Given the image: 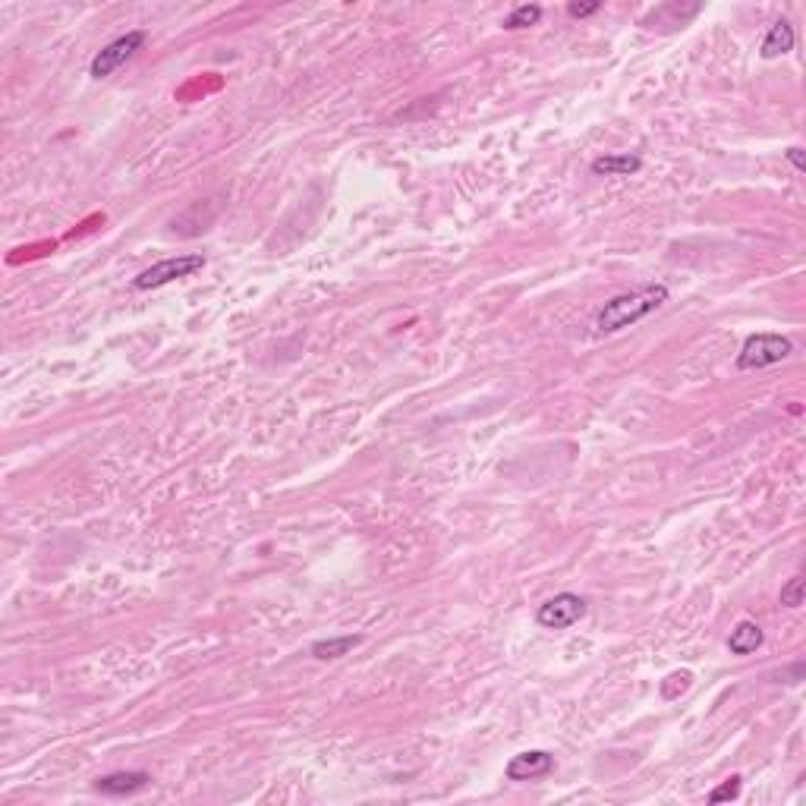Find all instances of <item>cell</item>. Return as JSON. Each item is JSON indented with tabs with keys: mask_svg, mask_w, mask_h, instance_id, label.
Wrapping results in <instances>:
<instances>
[{
	"mask_svg": "<svg viewBox=\"0 0 806 806\" xmlns=\"http://www.w3.org/2000/svg\"><path fill=\"white\" fill-rule=\"evenodd\" d=\"M586 611H590V605H586L583 596H577V592H558L554 599L539 605L536 624L545 627V630H567V627L580 624L586 618Z\"/></svg>",
	"mask_w": 806,
	"mask_h": 806,
	"instance_id": "5b68a950",
	"label": "cell"
},
{
	"mask_svg": "<svg viewBox=\"0 0 806 806\" xmlns=\"http://www.w3.org/2000/svg\"><path fill=\"white\" fill-rule=\"evenodd\" d=\"M539 19H542V6L539 4H523V6H517V10H510V16L504 19V29L508 32L529 29V25H536Z\"/></svg>",
	"mask_w": 806,
	"mask_h": 806,
	"instance_id": "4fadbf2b",
	"label": "cell"
},
{
	"mask_svg": "<svg viewBox=\"0 0 806 806\" xmlns=\"http://www.w3.org/2000/svg\"><path fill=\"white\" fill-rule=\"evenodd\" d=\"M794 353V343L788 341L784 334H750L744 341L737 353V369L740 372H756V369H769L784 362L788 356Z\"/></svg>",
	"mask_w": 806,
	"mask_h": 806,
	"instance_id": "7a4b0ae2",
	"label": "cell"
},
{
	"mask_svg": "<svg viewBox=\"0 0 806 806\" xmlns=\"http://www.w3.org/2000/svg\"><path fill=\"white\" fill-rule=\"evenodd\" d=\"M803 596H806V580L797 573V577H791L788 583L782 586V605L784 608H801L803 605Z\"/></svg>",
	"mask_w": 806,
	"mask_h": 806,
	"instance_id": "5bb4252c",
	"label": "cell"
},
{
	"mask_svg": "<svg viewBox=\"0 0 806 806\" xmlns=\"http://www.w3.org/2000/svg\"><path fill=\"white\" fill-rule=\"evenodd\" d=\"M740 788H744V782H740V775H731L725 784H719V788L709 794V803H725V801H737L740 797Z\"/></svg>",
	"mask_w": 806,
	"mask_h": 806,
	"instance_id": "9a60e30c",
	"label": "cell"
},
{
	"mask_svg": "<svg viewBox=\"0 0 806 806\" xmlns=\"http://www.w3.org/2000/svg\"><path fill=\"white\" fill-rule=\"evenodd\" d=\"M602 10V4H599V0H592V4H577V0H573V4H567V13H571L573 19H586V16H592V13H599Z\"/></svg>",
	"mask_w": 806,
	"mask_h": 806,
	"instance_id": "2e32d148",
	"label": "cell"
},
{
	"mask_svg": "<svg viewBox=\"0 0 806 806\" xmlns=\"http://www.w3.org/2000/svg\"><path fill=\"white\" fill-rule=\"evenodd\" d=\"M702 6L700 4H690V6H681V4H658L655 10H649L643 16V25L646 29H655V25H668V29H677V25H687L690 19L700 13Z\"/></svg>",
	"mask_w": 806,
	"mask_h": 806,
	"instance_id": "ba28073f",
	"label": "cell"
},
{
	"mask_svg": "<svg viewBox=\"0 0 806 806\" xmlns=\"http://www.w3.org/2000/svg\"><path fill=\"white\" fill-rule=\"evenodd\" d=\"M765 633L756 620H740L731 633H728V652L731 655H753V652L763 646Z\"/></svg>",
	"mask_w": 806,
	"mask_h": 806,
	"instance_id": "9c48e42d",
	"label": "cell"
},
{
	"mask_svg": "<svg viewBox=\"0 0 806 806\" xmlns=\"http://www.w3.org/2000/svg\"><path fill=\"white\" fill-rule=\"evenodd\" d=\"M151 784L149 772H111V775L95 778V791L105 797H133Z\"/></svg>",
	"mask_w": 806,
	"mask_h": 806,
	"instance_id": "52a82bcc",
	"label": "cell"
},
{
	"mask_svg": "<svg viewBox=\"0 0 806 806\" xmlns=\"http://www.w3.org/2000/svg\"><path fill=\"white\" fill-rule=\"evenodd\" d=\"M552 769H554L552 753L548 750H527V753L510 756L504 775H508V782H536V778H545Z\"/></svg>",
	"mask_w": 806,
	"mask_h": 806,
	"instance_id": "8992f818",
	"label": "cell"
},
{
	"mask_svg": "<svg viewBox=\"0 0 806 806\" xmlns=\"http://www.w3.org/2000/svg\"><path fill=\"white\" fill-rule=\"evenodd\" d=\"M664 303H668V287L664 284H649L633 293H620L596 312V331L599 334H618V331L630 328L655 309H662Z\"/></svg>",
	"mask_w": 806,
	"mask_h": 806,
	"instance_id": "6da1fadb",
	"label": "cell"
},
{
	"mask_svg": "<svg viewBox=\"0 0 806 806\" xmlns=\"http://www.w3.org/2000/svg\"><path fill=\"white\" fill-rule=\"evenodd\" d=\"M362 643V637H331V639H318L312 643V658L318 662H334V658H343L347 652H353L356 646Z\"/></svg>",
	"mask_w": 806,
	"mask_h": 806,
	"instance_id": "7c38bea8",
	"label": "cell"
},
{
	"mask_svg": "<svg viewBox=\"0 0 806 806\" xmlns=\"http://www.w3.org/2000/svg\"><path fill=\"white\" fill-rule=\"evenodd\" d=\"M142 44H145V32L142 29H133V32H126V35L114 38L111 44H105V48L92 57L88 73H92L95 79H107V76H114L120 67H126V63H130L133 57L142 50Z\"/></svg>",
	"mask_w": 806,
	"mask_h": 806,
	"instance_id": "277c9868",
	"label": "cell"
},
{
	"mask_svg": "<svg viewBox=\"0 0 806 806\" xmlns=\"http://www.w3.org/2000/svg\"><path fill=\"white\" fill-rule=\"evenodd\" d=\"M784 158H788V161L794 164L797 174H803V170H806V158H803V149H801V145H794V149L784 151Z\"/></svg>",
	"mask_w": 806,
	"mask_h": 806,
	"instance_id": "e0dca14e",
	"label": "cell"
},
{
	"mask_svg": "<svg viewBox=\"0 0 806 806\" xmlns=\"http://www.w3.org/2000/svg\"><path fill=\"white\" fill-rule=\"evenodd\" d=\"M205 268V255L202 252H187V255H170V259L155 261L151 268H145L139 278H133V290H158L164 284H174V280L193 278L196 271Z\"/></svg>",
	"mask_w": 806,
	"mask_h": 806,
	"instance_id": "3957f363",
	"label": "cell"
},
{
	"mask_svg": "<svg viewBox=\"0 0 806 806\" xmlns=\"http://www.w3.org/2000/svg\"><path fill=\"white\" fill-rule=\"evenodd\" d=\"M643 168L639 155H602L592 161V174L596 177H630Z\"/></svg>",
	"mask_w": 806,
	"mask_h": 806,
	"instance_id": "8fae6325",
	"label": "cell"
},
{
	"mask_svg": "<svg viewBox=\"0 0 806 806\" xmlns=\"http://www.w3.org/2000/svg\"><path fill=\"white\" fill-rule=\"evenodd\" d=\"M794 25L788 23V19H778L775 25L769 29V35L763 38V48H759V54H763V60H775V57H784L788 50H794Z\"/></svg>",
	"mask_w": 806,
	"mask_h": 806,
	"instance_id": "30bf717a",
	"label": "cell"
}]
</instances>
